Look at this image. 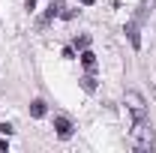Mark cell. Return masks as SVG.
Masks as SVG:
<instances>
[{"label":"cell","instance_id":"obj_1","mask_svg":"<svg viewBox=\"0 0 156 153\" xmlns=\"http://www.w3.org/2000/svg\"><path fill=\"white\" fill-rule=\"evenodd\" d=\"M132 147L141 153L153 150V129H150L147 120H135V126H132Z\"/></svg>","mask_w":156,"mask_h":153},{"label":"cell","instance_id":"obj_2","mask_svg":"<svg viewBox=\"0 0 156 153\" xmlns=\"http://www.w3.org/2000/svg\"><path fill=\"white\" fill-rule=\"evenodd\" d=\"M123 102H126V108L135 114V120H147V102H144V96H141V93H135V90H126Z\"/></svg>","mask_w":156,"mask_h":153},{"label":"cell","instance_id":"obj_3","mask_svg":"<svg viewBox=\"0 0 156 153\" xmlns=\"http://www.w3.org/2000/svg\"><path fill=\"white\" fill-rule=\"evenodd\" d=\"M54 129H57L60 138H69V135H72V120L63 117V114H57V117H54Z\"/></svg>","mask_w":156,"mask_h":153},{"label":"cell","instance_id":"obj_4","mask_svg":"<svg viewBox=\"0 0 156 153\" xmlns=\"http://www.w3.org/2000/svg\"><path fill=\"white\" fill-rule=\"evenodd\" d=\"M81 63H84V69H87V72H96V54H93V51H87V48H84V51H81Z\"/></svg>","mask_w":156,"mask_h":153},{"label":"cell","instance_id":"obj_5","mask_svg":"<svg viewBox=\"0 0 156 153\" xmlns=\"http://www.w3.org/2000/svg\"><path fill=\"white\" fill-rule=\"evenodd\" d=\"M126 33H129L132 48H141V36H138V24H135V21H129V24H126Z\"/></svg>","mask_w":156,"mask_h":153},{"label":"cell","instance_id":"obj_6","mask_svg":"<svg viewBox=\"0 0 156 153\" xmlns=\"http://www.w3.org/2000/svg\"><path fill=\"white\" fill-rule=\"evenodd\" d=\"M30 114H33V117H45V102H42V99L30 102Z\"/></svg>","mask_w":156,"mask_h":153},{"label":"cell","instance_id":"obj_7","mask_svg":"<svg viewBox=\"0 0 156 153\" xmlns=\"http://www.w3.org/2000/svg\"><path fill=\"white\" fill-rule=\"evenodd\" d=\"M81 87H84V90H90V93L96 90V78H93V72H87V75L81 78Z\"/></svg>","mask_w":156,"mask_h":153},{"label":"cell","instance_id":"obj_8","mask_svg":"<svg viewBox=\"0 0 156 153\" xmlns=\"http://www.w3.org/2000/svg\"><path fill=\"white\" fill-rule=\"evenodd\" d=\"M87 45H90V36H87V33H84V36H78V39H75V48H81V51H84Z\"/></svg>","mask_w":156,"mask_h":153},{"label":"cell","instance_id":"obj_9","mask_svg":"<svg viewBox=\"0 0 156 153\" xmlns=\"http://www.w3.org/2000/svg\"><path fill=\"white\" fill-rule=\"evenodd\" d=\"M24 6H27V9H33V6H36V0H24Z\"/></svg>","mask_w":156,"mask_h":153},{"label":"cell","instance_id":"obj_10","mask_svg":"<svg viewBox=\"0 0 156 153\" xmlns=\"http://www.w3.org/2000/svg\"><path fill=\"white\" fill-rule=\"evenodd\" d=\"M81 3H84V6H90V3H93V0H81Z\"/></svg>","mask_w":156,"mask_h":153}]
</instances>
